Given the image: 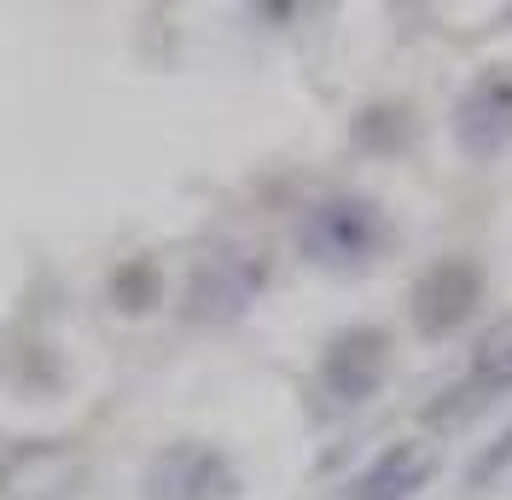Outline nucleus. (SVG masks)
Instances as JSON below:
<instances>
[{
    "instance_id": "nucleus-1",
    "label": "nucleus",
    "mask_w": 512,
    "mask_h": 500,
    "mask_svg": "<svg viewBox=\"0 0 512 500\" xmlns=\"http://www.w3.org/2000/svg\"><path fill=\"white\" fill-rule=\"evenodd\" d=\"M297 250L326 274H361L390 250V216H384V204L361 198V192L320 198L297 227Z\"/></svg>"
},
{
    "instance_id": "nucleus-2",
    "label": "nucleus",
    "mask_w": 512,
    "mask_h": 500,
    "mask_svg": "<svg viewBox=\"0 0 512 500\" xmlns=\"http://www.w3.org/2000/svg\"><path fill=\"white\" fill-rule=\"evenodd\" d=\"M483 303V262L478 256H437L408 291V314H414L419 338H454L460 326H472Z\"/></svg>"
},
{
    "instance_id": "nucleus-3",
    "label": "nucleus",
    "mask_w": 512,
    "mask_h": 500,
    "mask_svg": "<svg viewBox=\"0 0 512 500\" xmlns=\"http://www.w3.org/2000/svg\"><path fill=\"white\" fill-rule=\"evenodd\" d=\"M320 390L332 407H361L379 396L384 373H390V332L384 326H344L320 349Z\"/></svg>"
},
{
    "instance_id": "nucleus-4",
    "label": "nucleus",
    "mask_w": 512,
    "mask_h": 500,
    "mask_svg": "<svg viewBox=\"0 0 512 500\" xmlns=\"http://www.w3.org/2000/svg\"><path fill=\"white\" fill-rule=\"evenodd\" d=\"M454 146L472 163H495L512 152V64L478 70L454 99Z\"/></svg>"
},
{
    "instance_id": "nucleus-5",
    "label": "nucleus",
    "mask_w": 512,
    "mask_h": 500,
    "mask_svg": "<svg viewBox=\"0 0 512 500\" xmlns=\"http://www.w3.org/2000/svg\"><path fill=\"white\" fill-rule=\"evenodd\" d=\"M146 500H239V471L210 442H175L146 471Z\"/></svg>"
},
{
    "instance_id": "nucleus-6",
    "label": "nucleus",
    "mask_w": 512,
    "mask_h": 500,
    "mask_svg": "<svg viewBox=\"0 0 512 500\" xmlns=\"http://www.w3.org/2000/svg\"><path fill=\"white\" fill-rule=\"evenodd\" d=\"M512 396V338H495V344H483L472 355V367L460 378H448L443 396L425 407V425H466V419H478L489 407Z\"/></svg>"
},
{
    "instance_id": "nucleus-7",
    "label": "nucleus",
    "mask_w": 512,
    "mask_h": 500,
    "mask_svg": "<svg viewBox=\"0 0 512 500\" xmlns=\"http://www.w3.org/2000/svg\"><path fill=\"white\" fill-rule=\"evenodd\" d=\"M262 291V262L256 256H210L187 285V320H233L251 309V297Z\"/></svg>"
},
{
    "instance_id": "nucleus-8",
    "label": "nucleus",
    "mask_w": 512,
    "mask_h": 500,
    "mask_svg": "<svg viewBox=\"0 0 512 500\" xmlns=\"http://www.w3.org/2000/svg\"><path fill=\"white\" fill-rule=\"evenodd\" d=\"M437 477V454L425 442H390L373 466L350 483L344 500H414Z\"/></svg>"
},
{
    "instance_id": "nucleus-9",
    "label": "nucleus",
    "mask_w": 512,
    "mask_h": 500,
    "mask_svg": "<svg viewBox=\"0 0 512 500\" xmlns=\"http://www.w3.org/2000/svg\"><path fill=\"white\" fill-rule=\"evenodd\" d=\"M111 297H117V309H123V314H146V309L163 297L158 262H128L123 274L111 280Z\"/></svg>"
}]
</instances>
